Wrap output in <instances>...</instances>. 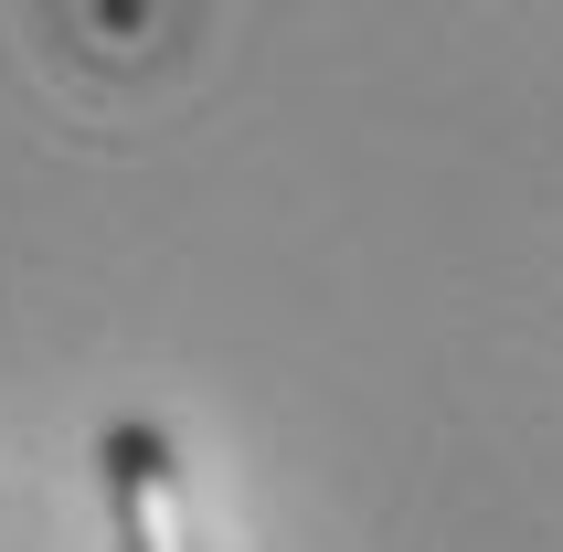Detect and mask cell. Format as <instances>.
Returning a JSON list of instances; mask_svg holds the SVG:
<instances>
[{"mask_svg": "<svg viewBox=\"0 0 563 552\" xmlns=\"http://www.w3.org/2000/svg\"><path fill=\"white\" fill-rule=\"evenodd\" d=\"M107 499H118V542L128 552H202L191 542V499H181V467H170V435L159 426H107Z\"/></svg>", "mask_w": 563, "mask_h": 552, "instance_id": "obj_1", "label": "cell"}]
</instances>
